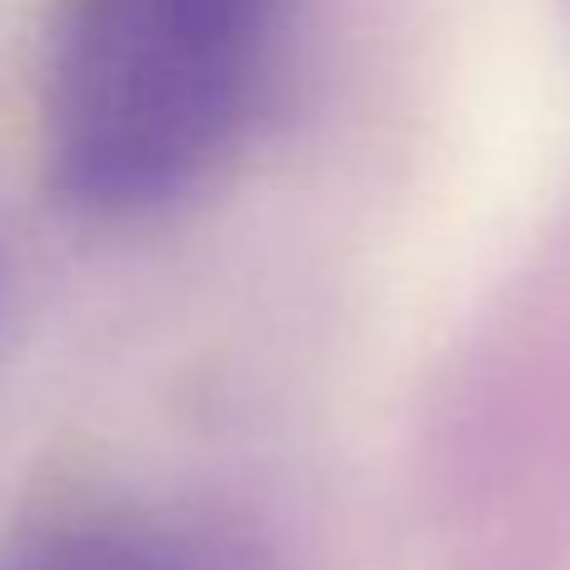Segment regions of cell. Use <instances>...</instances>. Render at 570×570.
<instances>
[{
	"label": "cell",
	"mask_w": 570,
	"mask_h": 570,
	"mask_svg": "<svg viewBox=\"0 0 570 570\" xmlns=\"http://www.w3.org/2000/svg\"><path fill=\"white\" fill-rule=\"evenodd\" d=\"M285 0H66L46 60V160L100 216L186 196L246 136Z\"/></svg>",
	"instance_id": "cell-1"
},
{
	"label": "cell",
	"mask_w": 570,
	"mask_h": 570,
	"mask_svg": "<svg viewBox=\"0 0 570 570\" xmlns=\"http://www.w3.org/2000/svg\"><path fill=\"white\" fill-rule=\"evenodd\" d=\"M0 570H246L240 556L190 531L130 515H96L40 531Z\"/></svg>",
	"instance_id": "cell-2"
}]
</instances>
